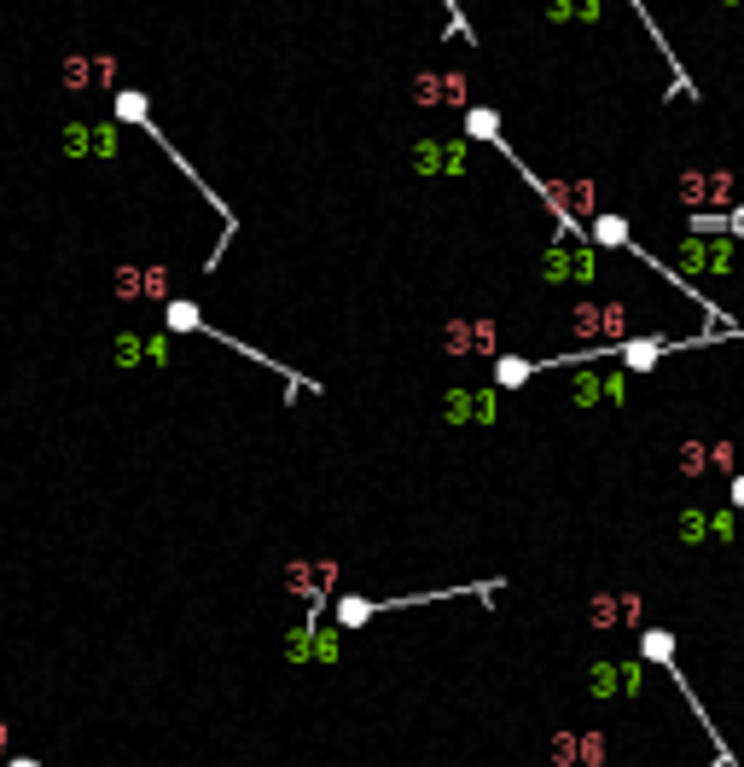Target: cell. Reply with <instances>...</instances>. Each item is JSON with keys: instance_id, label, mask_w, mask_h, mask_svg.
I'll return each mask as SVG.
<instances>
[{"instance_id": "1", "label": "cell", "mask_w": 744, "mask_h": 767, "mask_svg": "<svg viewBox=\"0 0 744 767\" xmlns=\"http://www.w3.org/2000/svg\"><path fill=\"white\" fill-rule=\"evenodd\" d=\"M332 581H337V564L332 558H291L285 570H280V588L291 599H314V605L332 593Z\"/></svg>"}, {"instance_id": "2", "label": "cell", "mask_w": 744, "mask_h": 767, "mask_svg": "<svg viewBox=\"0 0 744 767\" xmlns=\"http://www.w3.org/2000/svg\"><path fill=\"white\" fill-rule=\"evenodd\" d=\"M442 344H448V349H489L494 332H489V326H448Z\"/></svg>"}, {"instance_id": "3", "label": "cell", "mask_w": 744, "mask_h": 767, "mask_svg": "<svg viewBox=\"0 0 744 767\" xmlns=\"http://www.w3.org/2000/svg\"><path fill=\"white\" fill-rule=\"evenodd\" d=\"M535 367H530V360H517V355H501V360H494V378H501L506 384V390H517V384H524Z\"/></svg>"}, {"instance_id": "4", "label": "cell", "mask_w": 744, "mask_h": 767, "mask_svg": "<svg viewBox=\"0 0 744 767\" xmlns=\"http://www.w3.org/2000/svg\"><path fill=\"white\" fill-rule=\"evenodd\" d=\"M465 128L478 134V140H494V146H501V117H494V111H471Z\"/></svg>"}, {"instance_id": "5", "label": "cell", "mask_w": 744, "mask_h": 767, "mask_svg": "<svg viewBox=\"0 0 744 767\" xmlns=\"http://www.w3.org/2000/svg\"><path fill=\"white\" fill-rule=\"evenodd\" d=\"M117 297H146V274H140V267H117Z\"/></svg>"}, {"instance_id": "6", "label": "cell", "mask_w": 744, "mask_h": 767, "mask_svg": "<svg viewBox=\"0 0 744 767\" xmlns=\"http://www.w3.org/2000/svg\"><path fill=\"white\" fill-rule=\"evenodd\" d=\"M169 326L192 332V326H198V308H192V303H175V308H169Z\"/></svg>"}, {"instance_id": "7", "label": "cell", "mask_w": 744, "mask_h": 767, "mask_svg": "<svg viewBox=\"0 0 744 767\" xmlns=\"http://www.w3.org/2000/svg\"><path fill=\"white\" fill-rule=\"evenodd\" d=\"M733 506H744V477L733 483Z\"/></svg>"}, {"instance_id": "8", "label": "cell", "mask_w": 744, "mask_h": 767, "mask_svg": "<svg viewBox=\"0 0 744 767\" xmlns=\"http://www.w3.org/2000/svg\"><path fill=\"white\" fill-rule=\"evenodd\" d=\"M7 738H12V733H7V721H0V756H7Z\"/></svg>"}, {"instance_id": "9", "label": "cell", "mask_w": 744, "mask_h": 767, "mask_svg": "<svg viewBox=\"0 0 744 767\" xmlns=\"http://www.w3.org/2000/svg\"><path fill=\"white\" fill-rule=\"evenodd\" d=\"M12 767H41V761H35V756H18V761H12Z\"/></svg>"}]
</instances>
